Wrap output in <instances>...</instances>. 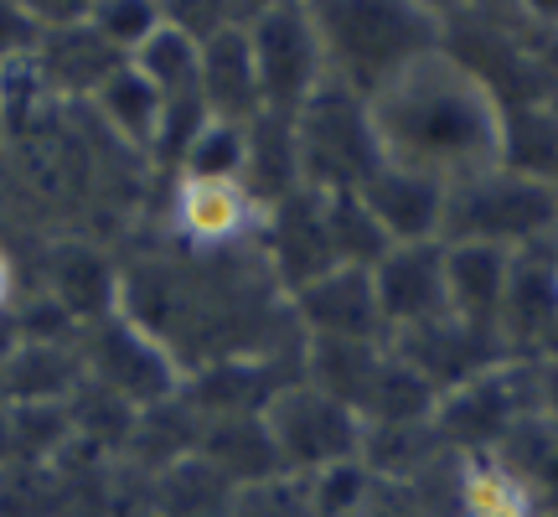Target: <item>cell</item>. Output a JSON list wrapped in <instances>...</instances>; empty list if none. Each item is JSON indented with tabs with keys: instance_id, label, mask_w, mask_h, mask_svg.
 <instances>
[{
	"instance_id": "obj_1",
	"label": "cell",
	"mask_w": 558,
	"mask_h": 517,
	"mask_svg": "<svg viewBox=\"0 0 558 517\" xmlns=\"http://www.w3.org/2000/svg\"><path fill=\"white\" fill-rule=\"evenodd\" d=\"M388 166L435 181H465L501 166V109L465 68L429 52L367 99Z\"/></svg>"
},
{
	"instance_id": "obj_2",
	"label": "cell",
	"mask_w": 558,
	"mask_h": 517,
	"mask_svg": "<svg viewBox=\"0 0 558 517\" xmlns=\"http://www.w3.org/2000/svg\"><path fill=\"white\" fill-rule=\"evenodd\" d=\"M439 52L492 94L501 115L558 104V5L456 0L435 5Z\"/></svg>"
},
{
	"instance_id": "obj_3",
	"label": "cell",
	"mask_w": 558,
	"mask_h": 517,
	"mask_svg": "<svg viewBox=\"0 0 558 517\" xmlns=\"http://www.w3.org/2000/svg\"><path fill=\"white\" fill-rule=\"evenodd\" d=\"M326 41L331 83L373 99L409 73L418 58L439 52V16L418 0H320L311 5Z\"/></svg>"
},
{
	"instance_id": "obj_4",
	"label": "cell",
	"mask_w": 558,
	"mask_h": 517,
	"mask_svg": "<svg viewBox=\"0 0 558 517\" xmlns=\"http://www.w3.org/2000/svg\"><path fill=\"white\" fill-rule=\"evenodd\" d=\"M554 233H558V192L548 181L492 166V171H476V177L445 187L439 243H476V249L522 254V249L548 243Z\"/></svg>"
},
{
	"instance_id": "obj_5",
	"label": "cell",
	"mask_w": 558,
	"mask_h": 517,
	"mask_svg": "<svg viewBox=\"0 0 558 517\" xmlns=\"http://www.w3.org/2000/svg\"><path fill=\"white\" fill-rule=\"evenodd\" d=\"M295 151L305 192H362L388 166L367 99L341 83H326L295 115Z\"/></svg>"
},
{
	"instance_id": "obj_6",
	"label": "cell",
	"mask_w": 558,
	"mask_h": 517,
	"mask_svg": "<svg viewBox=\"0 0 558 517\" xmlns=\"http://www.w3.org/2000/svg\"><path fill=\"white\" fill-rule=\"evenodd\" d=\"M264 430H269V445L279 456V471L300 481L320 477L331 466H352V460H362V445H367V424L341 398L320 394L305 378L284 383L269 398Z\"/></svg>"
},
{
	"instance_id": "obj_7",
	"label": "cell",
	"mask_w": 558,
	"mask_h": 517,
	"mask_svg": "<svg viewBox=\"0 0 558 517\" xmlns=\"http://www.w3.org/2000/svg\"><path fill=\"white\" fill-rule=\"evenodd\" d=\"M533 414H543L533 362H501L439 398L429 424L450 456H497Z\"/></svg>"
},
{
	"instance_id": "obj_8",
	"label": "cell",
	"mask_w": 558,
	"mask_h": 517,
	"mask_svg": "<svg viewBox=\"0 0 558 517\" xmlns=\"http://www.w3.org/2000/svg\"><path fill=\"white\" fill-rule=\"evenodd\" d=\"M248 41H254V68H259V88L269 115H300L331 83L326 41H320L311 5L264 0L254 26H248Z\"/></svg>"
},
{
	"instance_id": "obj_9",
	"label": "cell",
	"mask_w": 558,
	"mask_h": 517,
	"mask_svg": "<svg viewBox=\"0 0 558 517\" xmlns=\"http://www.w3.org/2000/svg\"><path fill=\"white\" fill-rule=\"evenodd\" d=\"M78 352H83V378L109 388V394H120L130 409H156L166 398L181 394V362L160 347L140 321L120 316L109 321H94V326H83L78 332Z\"/></svg>"
},
{
	"instance_id": "obj_10",
	"label": "cell",
	"mask_w": 558,
	"mask_h": 517,
	"mask_svg": "<svg viewBox=\"0 0 558 517\" xmlns=\"http://www.w3.org/2000/svg\"><path fill=\"white\" fill-rule=\"evenodd\" d=\"M160 233L181 249L197 254H233V249H254L264 228V207L243 181H197V177H171L160 181Z\"/></svg>"
},
{
	"instance_id": "obj_11",
	"label": "cell",
	"mask_w": 558,
	"mask_h": 517,
	"mask_svg": "<svg viewBox=\"0 0 558 517\" xmlns=\"http://www.w3.org/2000/svg\"><path fill=\"white\" fill-rule=\"evenodd\" d=\"M41 296H52L68 316L83 326L120 316L124 305V254H114L109 243L83 239V233H62V239L41 243V269L37 285Z\"/></svg>"
},
{
	"instance_id": "obj_12",
	"label": "cell",
	"mask_w": 558,
	"mask_h": 517,
	"mask_svg": "<svg viewBox=\"0 0 558 517\" xmlns=\"http://www.w3.org/2000/svg\"><path fill=\"white\" fill-rule=\"evenodd\" d=\"M300 341H388L373 269H331L290 296Z\"/></svg>"
},
{
	"instance_id": "obj_13",
	"label": "cell",
	"mask_w": 558,
	"mask_h": 517,
	"mask_svg": "<svg viewBox=\"0 0 558 517\" xmlns=\"http://www.w3.org/2000/svg\"><path fill=\"white\" fill-rule=\"evenodd\" d=\"M388 347H393L439 398L456 394L460 383H471V378H481V373L501 368V362H518L507 347H501V337L476 332V326H465V321H456V316H439V321H429V326L403 332V337H388Z\"/></svg>"
},
{
	"instance_id": "obj_14",
	"label": "cell",
	"mask_w": 558,
	"mask_h": 517,
	"mask_svg": "<svg viewBox=\"0 0 558 517\" xmlns=\"http://www.w3.org/2000/svg\"><path fill=\"white\" fill-rule=\"evenodd\" d=\"M259 254H264V264H269L275 285L284 290V300L295 296L300 285H311V279L341 269L337 254H331L326 202H320V192H295V197H284L279 207L264 213Z\"/></svg>"
},
{
	"instance_id": "obj_15",
	"label": "cell",
	"mask_w": 558,
	"mask_h": 517,
	"mask_svg": "<svg viewBox=\"0 0 558 517\" xmlns=\"http://www.w3.org/2000/svg\"><path fill=\"white\" fill-rule=\"evenodd\" d=\"M501 347L518 362H538L558 337V264L554 239L538 249L512 254V275H507V296H501L497 321Z\"/></svg>"
},
{
	"instance_id": "obj_16",
	"label": "cell",
	"mask_w": 558,
	"mask_h": 517,
	"mask_svg": "<svg viewBox=\"0 0 558 517\" xmlns=\"http://www.w3.org/2000/svg\"><path fill=\"white\" fill-rule=\"evenodd\" d=\"M373 290L388 337H403L414 326L450 316L445 296V243H399L373 264Z\"/></svg>"
},
{
	"instance_id": "obj_17",
	"label": "cell",
	"mask_w": 558,
	"mask_h": 517,
	"mask_svg": "<svg viewBox=\"0 0 558 517\" xmlns=\"http://www.w3.org/2000/svg\"><path fill=\"white\" fill-rule=\"evenodd\" d=\"M248 26H254V21H233V26H222L218 37L202 41L197 94L213 120L254 124L264 115V88H259V68H254Z\"/></svg>"
},
{
	"instance_id": "obj_18",
	"label": "cell",
	"mask_w": 558,
	"mask_h": 517,
	"mask_svg": "<svg viewBox=\"0 0 558 517\" xmlns=\"http://www.w3.org/2000/svg\"><path fill=\"white\" fill-rule=\"evenodd\" d=\"M32 62H37L41 83H47V94L58 104H88L130 58L114 52L88 21H78V26L47 32V37L37 41Z\"/></svg>"
},
{
	"instance_id": "obj_19",
	"label": "cell",
	"mask_w": 558,
	"mask_h": 517,
	"mask_svg": "<svg viewBox=\"0 0 558 517\" xmlns=\"http://www.w3.org/2000/svg\"><path fill=\"white\" fill-rule=\"evenodd\" d=\"M367 213L378 218L388 243H439V223H445V181L403 171V166H383L378 177L357 192Z\"/></svg>"
},
{
	"instance_id": "obj_20",
	"label": "cell",
	"mask_w": 558,
	"mask_h": 517,
	"mask_svg": "<svg viewBox=\"0 0 558 517\" xmlns=\"http://www.w3.org/2000/svg\"><path fill=\"white\" fill-rule=\"evenodd\" d=\"M507 275H512V254L476 249V243H445V296H450V316L497 337Z\"/></svg>"
},
{
	"instance_id": "obj_21",
	"label": "cell",
	"mask_w": 558,
	"mask_h": 517,
	"mask_svg": "<svg viewBox=\"0 0 558 517\" xmlns=\"http://www.w3.org/2000/svg\"><path fill=\"white\" fill-rule=\"evenodd\" d=\"M83 109L94 115V124H99L104 135L114 140V145H124L130 156H140L145 166H150V145H156V130H160V115H166V99H160L156 88L140 79L130 62H124L120 73L104 83V88L88 104H83Z\"/></svg>"
},
{
	"instance_id": "obj_22",
	"label": "cell",
	"mask_w": 558,
	"mask_h": 517,
	"mask_svg": "<svg viewBox=\"0 0 558 517\" xmlns=\"http://www.w3.org/2000/svg\"><path fill=\"white\" fill-rule=\"evenodd\" d=\"M450 502L456 517H548L538 492L501 456H456Z\"/></svg>"
},
{
	"instance_id": "obj_23",
	"label": "cell",
	"mask_w": 558,
	"mask_h": 517,
	"mask_svg": "<svg viewBox=\"0 0 558 517\" xmlns=\"http://www.w3.org/2000/svg\"><path fill=\"white\" fill-rule=\"evenodd\" d=\"M83 383L78 341H21L5 373H0V398L5 404H68Z\"/></svg>"
},
{
	"instance_id": "obj_24",
	"label": "cell",
	"mask_w": 558,
	"mask_h": 517,
	"mask_svg": "<svg viewBox=\"0 0 558 517\" xmlns=\"http://www.w3.org/2000/svg\"><path fill=\"white\" fill-rule=\"evenodd\" d=\"M197 456L218 471L228 486H259L269 477H284L279 471V456L269 445V430H264V414L248 419H202V440Z\"/></svg>"
},
{
	"instance_id": "obj_25",
	"label": "cell",
	"mask_w": 558,
	"mask_h": 517,
	"mask_svg": "<svg viewBox=\"0 0 558 517\" xmlns=\"http://www.w3.org/2000/svg\"><path fill=\"white\" fill-rule=\"evenodd\" d=\"M243 192L259 202L264 213L284 197L305 192L300 181V151H295V115H269L248 124V166H243Z\"/></svg>"
},
{
	"instance_id": "obj_26",
	"label": "cell",
	"mask_w": 558,
	"mask_h": 517,
	"mask_svg": "<svg viewBox=\"0 0 558 517\" xmlns=\"http://www.w3.org/2000/svg\"><path fill=\"white\" fill-rule=\"evenodd\" d=\"M5 409H11L5 414V466L47 471L78 445L68 404H5Z\"/></svg>"
},
{
	"instance_id": "obj_27",
	"label": "cell",
	"mask_w": 558,
	"mask_h": 517,
	"mask_svg": "<svg viewBox=\"0 0 558 517\" xmlns=\"http://www.w3.org/2000/svg\"><path fill=\"white\" fill-rule=\"evenodd\" d=\"M233 497H239V486H228L202 456L160 471L145 486V507L156 517H228Z\"/></svg>"
},
{
	"instance_id": "obj_28",
	"label": "cell",
	"mask_w": 558,
	"mask_h": 517,
	"mask_svg": "<svg viewBox=\"0 0 558 517\" xmlns=\"http://www.w3.org/2000/svg\"><path fill=\"white\" fill-rule=\"evenodd\" d=\"M501 166L558 192V104L501 115Z\"/></svg>"
},
{
	"instance_id": "obj_29",
	"label": "cell",
	"mask_w": 558,
	"mask_h": 517,
	"mask_svg": "<svg viewBox=\"0 0 558 517\" xmlns=\"http://www.w3.org/2000/svg\"><path fill=\"white\" fill-rule=\"evenodd\" d=\"M140 79L156 88L160 99H181V94H197V73H202V41H192L181 26L160 21L150 41L130 58Z\"/></svg>"
},
{
	"instance_id": "obj_30",
	"label": "cell",
	"mask_w": 558,
	"mask_h": 517,
	"mask_svg": "<svg viewBox=\"0 0 558 517\" xmlns=\"http://www.w3.org/2000/svg\"><path fill=\"white\" fill-rule=\"evenodd\" d=\"M320 202H326V233H331V254L341 269H373L393 249L357 192H320Z\"/></svg>"
},
{
	"instance_id": "obj_31",
	"label": "cell",
	"mask_w": 558,
	"mask_h": 517,
	"mask_svg": "<svg viewBox=\"0 0 558 517\" xmlns=\"http://www.w3.org/2000/svg\"><path fill=\"white\" fill-rule=\"evenodd\" d=\"M497 456L538 492L543 513L558 517V414H533Z\"/></svg>"
},
{
	"instance_id": "obj_32",
	"label": "cell",
	"mask_w": 558,
	"mask_h": 517,
	"mask_svg": "<svg viewBox=\"0 0 558 517\" xmlns=\"http://www.w3.org/2000/svg\"><path fill=\"white\" fill-rule=\"evenodd\" d=\"M248 166V124H228V120H207L192 151L181 160L177 177H197V181H243Z\"/></svg>"
},
{
	"instance_id": "obj_33",
	"label": "cell",
	"mask_w": 558,
	"mask_h": 517,
	"mask_svg": "<svg viewBox=\"0 0 558 517\" xmlns=\"http://www.w3.org/2000/svg\"><path fill=\"white\" fill-rule=\"evenodd\" d=\"M160 21H166L160 0H94V11H88V26L124 58H135Z\"/></svg>"
},
{
	"instance_id": "obj_34",
	"label": "cell",
	"mask_w": 558,
	"mask_h": 517,
	"mask_svg": "<svg viewBox=\"0 0 558 517\" xmlns=\"http://www.w3.org/2000/svg\"><path fill=\"white\" fill-rule=\"evenodd\" d=\"M305 492H311L320 517H357L378 492V477L362 460H352V466H331L320 477H305Z\"/></svg>"
},
{
	"instance_id": "obj_35",
	"label": "cell",
	"mask_w": 558,
	"mask_h": 517,
	"mask_svg": "<svg viewBox=\"0 0 558 517\" xmlns=\"http://www.w3.org/2000/svg\"><path fill=\"white\" fill-rule=\"evenodd\" d=\"M228 517H320V513L300 477H269L259 486H243Z\"/></svg>"
},
{
	"instance_id": "obj_36",
	"label": "cell",
	"mask_w": 558,
	"mask_h": 517,
	"mask_svg": "<svg viewBox=\"0 0 558 517\" xmlns=\"http://www.w3.org/2000/svg\"><path fill=\"white\" fill-rule=\"evenodd\" d=\"M37 41H41V32L32 26L26 5H21V0H5V5H0V68H5V62L32 58Z\"/></svg>"
},
{
	"instance_id": "obj_37",
	"label": "cell",
	"mask_w": 558,
	"mask_h": 517,
	"mask_svg": "<svg viewBox=\"0 0 558 517\" xmlns=\"http://www.w3.org/2000/svg\"><path fill=\"white\" fill-rule=\"evenodd\" d=\"M533 378H538V404L543 414H558V352L533 362Z\"/></svg>"
},
{
	"instance_id": "obj_38",
	"label": "cell",
	"mask_w": 558,
	"mask_h": 517,
	"mask_svg": "<svg viewBox=\"0 0 558 517\" xmlns=\"http://www.w3.org/2000/svg\"><path fill=\"white\" fill-rule=\"evenodd\" d=\"M21 296V269H16V258H11V249L0 243V311H11Z\"/></svg>"
},
{
	"instance_id": "obj_39",
	"label": "cell",
	"mask_w": 558,
	"mask_h": 517,
	"mask_svg": "<svg viewBox=\"0 0 558 517\" xmlns=\"http://www.w3.org/2000/svg\"><path fill=\"white\" fill-rule=\"evenodd\" d=\"M21 347L16 337V321H11V311H0V373H5V362H11V352Z\"/></svg>"
},
{
	"instance_id": "obj_40",
	"label": "cell",
	"mask_w": 558,
	"mask_h": 517,
	"mask_svg": "<svg viewBox=\"0 0 558 517\" xmlns=\"http://www.w3.org/2000/svg\"><path fill=\"white\" fill-rule=\"evenodd\" d=\"M5 414H11V409H5V398H0V466H5Z\"/></svg>"
},
{
	"instance_id": "obj_41",
	"label": "cell",
	"mask_w": 558,
	"mask_h": 517,
	"mask_svg": "<svg viewBox=\"0 0 558 517\" xmlns=\"http://www.w3.org/2000/svg\"><path fill=\"white\" fill-rule=\"evenodd\" d=\"M554 264H558V233H554Z\"/></svg>"
},
{
	"instance_id": "obj_42",
	"label": "cell",
	"mask_w": 558,
	"mask_h": 517,
	"mask_svg": "<svg viewBox=\"0 0 558 517\" xmlns=\"http://www.w3.org/2000/svg\"><path fill=\"white\" fill-rule=\"evenodd\" d=\"M548 352H558V337H554V347H548ZM548 352H543V358H548Z\"/></svg>"
}]
</instances>
